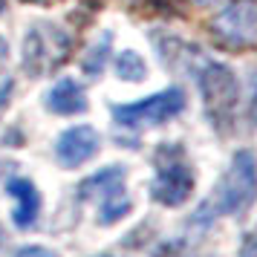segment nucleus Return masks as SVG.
I'll list each match as a JSON object with an SVG mask.
<instances>
[{
    "instance_id": "423d86ee",
    "label": "nucleus",
    "mask_w": 257,
    "mask_h": 257,
    "mask_svg": "<svg viewBox=\"0 0 257 257\" xmlns=\"http://www.w3.org/2000/svg\"><path fill=\"white\" fill-rule=\"evenodd\" d=\"M211 32L228 47H248L257 41V3L234 0L211 21Z\"/></svg>"
},
{
    "instance_id": "9d476101",
    "label": "nucleus",
    "mask_w": 257,
    "mask_h": 257,
    "mask_svg": "<svg viewBox=\"0 0 257 257\" xmlns=\"http://www.w3.org/2000/svg\"><path fill=\"white\" fill-rule=\"evenodd\" d=\"M124 179H127V168L124 165H107L101 171H95L78 185V197L87 199V202H98V199L110 197L124 188Z\"/></svg>"
},
{
    "instance_id": "7ed1b4c3",
    "label": "nucleus",
    "mask_w": 257,
    "mask_h": 257,
    "mask_svg": "<svg viewBox=\"0 0 257 257\" xmlns=\"http://www.w3.org/2000/svg\"><path fill=\"white\" fill-rule=\"evenodd\" d=\"M197 185L194 165L185 159V151L179 145H162L156 153V174L151 179V197L165 208L185 205Z\"/></svg>"
},
{
    "instance_id": "6e6552de",
    "label": "nucleus",
    "mask_w": 257,
    "mask_h": 257,
    "mask_svg": "<svg viewBox=\"0 0 257 257\" xmlns=\"http://www.w3.org/2000/svg\"><path fill=\"white\" fill-rule=\"evenodd\" d=\"M6 194L15 199L12 205V222L15 228H21V231H29V228H35L38 220H41V191L38 185L29 179V176H12L9 182H6Z\"/></svg>"
},
{
    "instance_id": "412c9836",
    "label": "nucleus",
    "mask_w": 257,
    "mask_h": 257,
    "mask_svg": "<svg viewBox=\"0 0 257 257\" xmlns=\"http://www.w3.org/2000/svg\"><path fill=\"white\" fill-rule=\"evenodd\" d=\"M197 6H214V3H220V0H194Z\"/></svg>"
},
{
    "instance_id": "5701e85b",
    "label": "nucleus",
    "mask_w": 257,
    "mask_h": 257,
    "mask_svg": "<svg viewBox=\"0 0 257 257\" xmlns=\"http://www.w3.org/2000/svg\"><path fill=\"white\" fill-rule=\"evenodd\" d=\"M0 243H3V228H0Z\"/></svg>"
},
{
    "instance_id": "4468645a",
    "label": "nucleus",
    "mask_w": 257,
    "mask_h": 257,
    "mask_svg": "<svg viewBox=\"0 0 257 257\" xmlns=\"http://www.w3.org/2000/svg\"><path fill=\"white\" fill-rule=\"evenodd\" d=\"M15 257H58L52 248H47V245H35V243H29V245H21L18 251H15Z\"/></svg>"
},
{
    "instance_id": "f03ea898",
    "label": "nucleus",
    "mask_w": 257,
    "mask_h": 257,
    "mask_svg": "<svg viewBox=\"0 0 257 257\" xmlns=\"http://www.w3.org/2000/svg\"><path fill=\"white\" fill-rule=\"evenodd\" d=\"M72 35L58 24L38 21L26 29L24 35V70L32 78H47L55 70H61L72 55Z\"/></svg>"
},
{
    "instance_id": "4be33fe9",
    "label": "nucleus",
    "mask_w": 257,
    "mask_h": 257,
    "mask_svg": "<svg viewBox=\"0 0 257 257\" xmlns=\"http://www.w3.org/2000/svg\"><path fill=\"white\" fill-rule=\"evenodd\" d=\"M6 6H9V0H0V15L6 12Z\"/></svg>"
},
{
    "instance_id": "6ab92c4d",
    "label": "nucleus",
    "mask_w": 257,
    "mask_h": 257,
    "mask_svg": "<svg viewBox=\"0 0 257 257\" xmlns=\"http://www.w3.org/2000/svg\"><path fill=\"white\" fill-rule=\"evenodd\" d=\"M251 121L257 124V75L251 78Z\"/></svg>"
},
{
    "instance_id": "2eb2a0df",
    "label": "nucleus",
    "mask_w": 257,
    "mask_h": 257,
    "mask_svg": "<svg viewBox=\"0 0 257 257\" xmlns=\"http://www.w3.org/2000/svg\"><path fill=\"white\" fill-rule=\"evenodd\" d=\"M151 257H182V243H176V240L159 243V245H156V251H153Z\"/></svg>"
},
{
    "instance_id": "0eeeda50",
    "label": "nucleus",
    "mask_w": 257,
    "mask_h": 257,
    "mask_svg": "<svg viewBox=\"0 0 257 257\" xmlns=\"http://www.w3.org/2000/svg\"><path fill=\"white\" fill-rule=\"evenodd\" d=\"M101 151V133L93 124H72L55 139V159L61 168L75 171L95 159Z\"/></svg>"
},
{
    "instance_id": "a211bd4d",
    "label": "nucleus",
    "mask_w": 257,
    "mask_h": 257,
    "mask_svg": "<svg viewBox=\"0 0 257 257\" xmlns=\"http://www.w3.org/2000/svg\"><path fill=\"white\" fill-rule=\"evenodd\" d=\"M3 145H9V148H21L24 145V133L15 127V130H9L6 136H3Z\"/></svg>"
},
{
    "instance_id": "f3484780",
    "label": "nucleus",
    "mask_w": 257,
    "mask_h": 257,
    "mask_svg": "<svg viewBox=\"0 0 257 257\" xmlns=\"http://www.w3.org/2000/svg\"><path fill=\"white\" fill-rule=\"evenodd\" d=\"M240 257H257V231H251L243 240V248H240Z\"/></svg>"
},
{
    "instance_id": "dca6fc26",
    "label": "nucleus",
    "mask_w": 257,
    "mask_h": 257,
    "mask_svg": "<svg viewBox=\"0 0 257 257\" xmlns=\"http://www.w3.org/2000/svg\"><path fill=\"white\" fill-rule=\"evenodd\" d=\"M12 93H15V81L6 78V81L0 84V116L9 110V104H12Z\"/></svg>"
},
{
    "instance_id": "aec40b11",
    "label": "nucleus",
    "mask_w": 257,
    "mask_h": 257,
    "mask_svg": "<svg viewBox=\"0 0 257 257\" xmlns=\"http://www.w3.org/2000/svg\"><path fill=\"white\" fill-rule=\"evenodd\" d=\"M6 58H9V44H6V38L0 35V64H6Z\"/></svg>"
},
{
    "instance_id": "9b49d317",
    "label": "nucleus",
    "mask_w": 257,
    "mask_h": 257,
    "mask_svg": "<svg viewBox=\"0 0 257 257\" xmlns=\"http://www.w3.org/2000/svg\"><path fill=\"white\" fill-rule=\"evenodd\" d=\"M110 52H113V32H110V29H104V32L98 35V41H95L93 47L84 52V58H81L84 75H87V78H101L107 61H110Z\"/></svg>"
},
{
    "instance_id": "b1692460",
    "label": "nucleus",
    "mask_w": 257,
    "mask_h": 257,
    "mask_svg": "<svg viewBox=\"0 0 257 257\" xmlns=\"http://www.w3.org/2000/svg\"><path fill=\"white\" fill-rule=\"evenodd\" d=\"M130 3H133V0H130Z\"/></svg>"
},
{
    "instance_id": "f257e3e1",
    "label": "nucleus",
    "mask_w": 257,
    "mask_h": 257,
    "mask_svg": "<svg viewBox=\"0 0 257 257\" xmlns=\"http://www.w3.org/2000/svg\"><path fill=\"white\" fill-rule=\"evenodd\" d=\"M254 202H257V153L243 148L231 156L225 174L211 188L208 199L194 211L191 220L197 225H211L217 217H243Z\"/></svg>"
},
{
    "instance_id": "39448f33",
    "label": "nucleus",
    "mask_w": 257,
    "mask_h": 257,
    "mask_svg": "<svg viewBox=\"0 0 257 257\" xmlns=\"http://www.w3.org/2000/svg\"><path fill=\"white\" fill-rule=\"evenodd\" d=\"M188 104V95L182 87H165L159 93H151L139 98V101H130V104H113V118L116 124L130 130H145V127H159L174 121Z\"/></svg>"
},
{
    "instance_id": "20e7f679",
    "label": "nucleus",
    "mask_w": 257,
    "mask_h": 257,
    "mask_svg": "<svg viewBox=\"0 0 257 257\" xmlns=\"http://www.w3.org/2000/svg\"><path fill=\"white\" fill-rule=\"evenodd\" d=\"M197 81L211 124L228 130L234 121V113H237V95H240V84H237L234 70L222 61H205L197 72Z\"/></svg>"
},
{
    "instance_id": "1a4fd4ad",
    "label": "nucleus",
    "mask_w": 257,
    "mask_h": 257,
    "mask_svg": "<svg viewBox=\"0 0 257 257\" xmlns=\"http://www.w3.org/2000/svg\"><path fill=\"white\" fill-rule=\"evenodd\" d=\"M44 107L52 116H81V113H87L90 101H87L84 84L72 75H64L44 93Z\"/></svg>"
},
{
    "instance_id": "f8f14e48",
    "label": "nucleus",
    "mask_w": 257,
    "mask_h": 257,
    "mask_svg": "<svg viewBox=\"0 0 257 257\" xmlns=\"http://www.w3.org/2000/svg\"><path fill=\"white\" fill-rule=\"evenodd\" d=\"M116 75L130 84L145 81L148 78V61L136 49H121V52H116Z\"/></svg>"
},
{
    "instance_id": "ddd939ff",
    "label": "nucleus",
    "mask_w": 257,
    "mask_h": 257,
    "mask_svg": "<svg viewBox=\"0 0 257 257\" xmlns=\"http://www.w3.org/2000/svg\"><path fill=\"white\" fill-rule=\"evenodd\" d=\"M130 211H133V202H130V197L124 194V188H121L116 194L98 199V225H113V222L124 220Z\"/></svg>"
}]
</instances>
